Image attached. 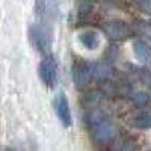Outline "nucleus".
Here are the masks:
<instances>
[{"label": "nucleus", "mask_w": 151, "mask_h": 151, "mask_svg": "<svg viewBox=\"0 0 151 151\" xmlns=\"http://www.w3.org/2000/svg\"><path fill=\"white\" fill-rule=\"evenodd\" d=\"M85 122L91 133L92 141L100 147L110 144L116 137V125L110 119L107 112L101 107L92 106L88 109L85 113Z\"/></svg>", "instance_id": "nucleus-1"}, {"label": "nucleus", "mask_w": 151, "mask_h": 151, "mask_svg": "<svg viewBox=\"0 0 151 151\" xmlns=\"http://www.w3.org/2000/svg\"><path fill=\"white\" fill-rule=\"evenodd\" d=\"M32 45L40 52L42 56H50V50H52V36H50L48 29L44 24H35L30 27L29 32Z\"/></svg>", "instance_id": "nucleus-2"}, {"label": "nucleus", "mask_w": 151, "mask_h": 151, "mask_svg": "<svg viewBox=\"0 0 151 151\" xmlns=\"http://www.w3.org/2000/svg\"><path fill=\"white\" fill-rule=\"evenodd\" d=\"M38 74H40L41 82L48 88V89H53L56 86V82H58L56 60L52 56H44L40 62V67H38Z\"/></svg>", "instance_id": "nucleus-3"}, {"label": "nucleus", "mask_w": 151, "mask_h": 151, "mask_svg": "<svg viewBox=\"0 0 151 151\" xmlns=\"http://www.w3.org/2000/svg\"><path fill=\"white\" fill-rule=\"evenodd\" d=\"M73 80L77 88H83L94 80V62L77 60L73 65Z\"/></svg>", "instance_id": "nucleus-4"}, {"label": "nucleus", "mask_w": 151, "mask_h": 151, "mask_svg": "<svg viewBox=\"0 0 151 151\" xmlns=\"http://www.w3.org/2000/svg\"><path fill=\"white\" fill-rule=\"evenodd\" d=\"M103 32L112 41H124L133 35L132 27L125 21H109L103 26Z\"/></svg>", "instance_id": "nucleus-5"}, {"label": "nucleus", "mask_w": 151, "mask_h": 151, "mask_svg": "<svg viewBox=\"0 0 151 151\" xmlns=\"http://www.w3.org/2000/svg\"><path fill=\"white\" fill-rule=\"evenodd\" d=\"M55 112L58 115V119L60 121V124L64 127H71L73 124V115H71V107H70V101L64 92H60L55 97Z\"/></svg>", "instance_id": "nucleus-6"}, {"label": "nucleus", "mask_w": 151, "mask_h": 151, "mask_svg": "<svg viewBox=\"0 0 151 151\" xmlns=\"http://www.w3.org/2000/svg\"><path fill=\"white\" fill-rule=\"evenodd\" d=\"M133 52L137 58V60H141L142 64H148V62H151V45L144 41V40H136L133 44Z\"/></svg>", "instance_id": "nucleus-7"}, {"label": "nucleus", "mask_w": 151, "mask_h": 151, "mask_svg": "<svg viewBox=\"0 0 151 151\" xmlns=\"http://www.w3.org/2000/svg\"><path fill=\"white\" fill-rule=\"evenodd\" d=\"M127 122H129L130 127H133V129H137V130H150L151 129V112L133 115Z\"/></svg>", "instance_id": "nucleus-8"}, {"label": "nucleus", "mask_w": 151, "mask_h": 151, "mask_svg": "<svg viewBox=\"0 0 151 151\" xmlns=\"http://www.w3.org/2000/svg\"><path fill=\"white\" fill-rule=\"evenodd\" d=\"M56 3L55 0H36L35 3V14L40 17L41 20L50 17L55 12Z\"/></svg>", "instance_id": "nucleus-9"}, {"label": "nucleus", "mask_w": 151, "mask_h": 151, "mask_svg": "<svg viewBox=\"0 0 151 151\" xmlns=\"http://www.w3.org/2000/svg\"><path fill=\"white\" fill-rule=\"evenodd\" d=\"M79 41L82 42L83 47L89 48V50H95L98 47V36L92 30H85V32L79 33Z\"/></svg>", "instance_id": "nucleus-10"}, {"label": "nucleus", "mask_w": 151, "mask_h": 151, "mask_svg": "<svg viewBox=\"0 0 151 151\" xmlns=\"http://www.w3.org/2000/svg\"><path fill=\"white\" fill-rule=\"evenodd\" d=\"M129 98L132 100V101L139 106V107H145L150 104V94L145 92V91H139V89H133L129 95Z\"/></svg>", "instance_id": "nucleus-11"}, {"label": "nucleus", "mask_w": 151, "mask_h": 151, "mask_svg": "<svg viewBox=\"0 0 151 151\" xmlns=\"http://www.w3.org/2000/svg\"><path fill=\"white\" fill-rule=\"evenodd\" d=\"M139 9L151 17V0H142V2L139 3Z\"/></svg>", "instance_id": "nucleus-12"}, {"label": "nucleus", "mask_w": 151, "mask_h": 151, "mask_svg": "<svg viewBox=\"0 0 151 151\" xmlns=\"http://www.w3.org/2000/svg\"><path fill=\"white\" fill-rule=\"evenodd\" d=\"M148 88L151 89V74H150V80H148Z\"/></svg>", "instance_id": "nucleus-13"}, {"label": "nucleus", "mask_w": 151, "mask_h": 151, "mask_svg": "<svg viewBox=\"0 0 151 151\" xmlns=\"http://www.w3.org/2000/svg\"><path fill=\"white\" fill-rule=\"evenodd\" d=\"M5 151H14V150H12V148H5Z\"/></svg>", "instance_id": "nucleus-14"}]
</instances>
